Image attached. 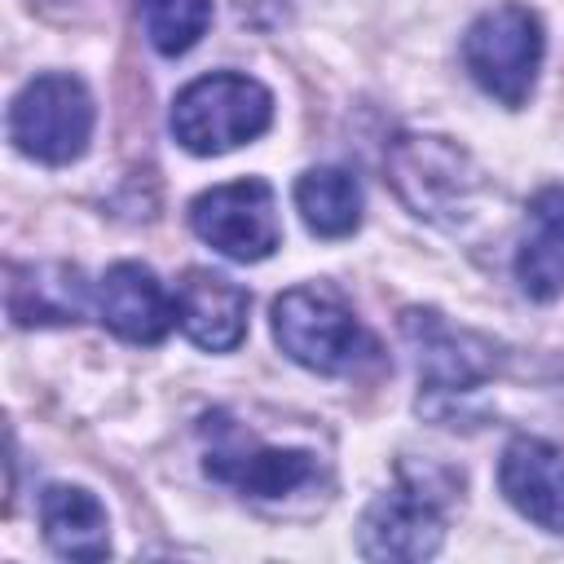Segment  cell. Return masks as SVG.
I'll return each instance as SVG.
<instances>
[{"label": "cell", "instance_id": "obj_1", "mask_svg": "<svg viewBox=\"0 0 564 564\" xmlns=\"http://www.w3.org/2000/svg\"><path fill=\"white\" fill-rule=\"evenodd\" d=\"M203 441V471L207 480L234 489L242 502L308 516L330 502V463L313 445H282L260 436L256 427L238 423L229 410H212L198 419Z\"/></svg>", "mask_w": 564, "mask_h": 564}, {"label": "cell", "instance_id": "obj_2", "mask_svg": "<svg viewBox=\"0 0 564 564\" xmlns=\"http://www.w3.org/2000/svg\"><path fill=\"white\" fill-rule=\"evenodd\" d=\"M388 181L397 198L427 225L441 229H467L480 216L485 194L494 189L480 163L449 137L436 132H401L388 141L383 154Z\"/></svg>", "mask_w": 564, "mask_h": 564}, {"label": "cell", "instance_id": "obj_3", "mask_svg": "<svg viewBox=\"0 0 564 564\" xmlns=\"http://www.w3.org/2000/svg\"><path fill=\"white\" fill-rule=\"evenodd\" d=\"M458 476L436 463H401L397 480L370 498L357 524V551L366 560H432L445 542L449 502L458 494Z\"/></svg>", "mask_w": 564, "mask_h": 564}, {"label": "cell", "instance_id": "obj_4", "mask_svg": "<svg viewBox=\"0 0 564 564\" xmlns=\"http://www.w3.org/2000/svg\"><path fill=\"white\" fill-rule=\"evenodd\" d=\"M273 339L313 375H361L379 366V339L326 282H304L273 300Z\"/></svg>", "mask_w": 564, "mask_h": 564}, {"label": "cell", "instance_id": "obj_5", "mask_svg": "<svg viewBox=\"0 0 564 564\" xmlns=\"http://www.w3.org/2000/svg\"><path fill=\"white\" fill-rule=\"evenodd\" d=\"M273 123V93L242 70H212L189 79L167 115V128L181 150L212 159L238 145H251Z\"/></svg>", "mask_w": 564, "mask_h": 564}, {"label": "cell", "instance_id": "obj_6", "mask_svg": "<svg viewBox=\"0 0 564 564\" xmlns=\"http://www.w3.org/2000/svg\"><path fill=\"white\" fill-rule=\"evenodd\" d=\"M542 57H546V35L538 13L524 4H494L463 35L467 75L485 97H494L507 110H520L533 97Z\"/></svg>", "mask_w": 564, "mask_h": 564}, {"label": "cell", "instance_id": "obj_7", "mask_svg": "<svg viewBox=\"0 0 564 564\" xmlns=\"http://www.w3.org/2000/svg\"><path fill=\"white\" fill-rule=\"evenodd\" d=\"M93 123H97L93 93L84 88L79 75L66 70L26 79L9 101V141L26 159L48 167L75 163L93 141Z\"/></svg>", "mask_w": 564, "mask_h": 564}, {"label": "cell", "instance_id": "obj_8", "mask_svg": "<svg viewBox=\"0 0 564 564\" xmlns=\"http://www.w3.org/2000/svg\"><path fill=\"white\" fill-rule=\"evenodd\" d=\"M189 229L225 260H238V264L269 260L282 242L278 194L264 176L212 185L189 203Z\"/></svg>", "mask_w": 564, "mask_h": 564}, {"label": "cell", "instance_id": "obj_9", "mask_svg": "<svg viewBox=\"0 0 564 564\" xmlns=\"http://www.w3.org/2000/svg\"><path fill=\"white\" fill-rule=\"evenodd\" d=\"M401 339L414 352L419 388H423L427 405L432 401H458V397L476 392L498 370V348L485 335L454 326L436 308H405L401 313Z\"/></svg>", "mask_w": 564, "mask_h": 564}, {"label": "cell", "instance_id": "obj_10", "mask_svg": "<svg viewBox=\"0 0 564 564\" xmlns=\"http://www.w3.org/2000/svg\"><path fill=\"white\" fill-rule=\"evenodd\" d=\"M97 322L123 344H159L176 326V295L141 260H119L97 282Z\"/></svg>", "mask_w": 564, "mask_h": 564}, {"label": "cell", "instance_id": "obj_11", "mask_svg": "<svg viewBox=\"0 0 564 564\" xmlns=\"http://www.w3.org/2000/svg\"><path fill=\"white\" fill-rule=\"evenodd\" d=\"M498 489L529 524L564 533V445L511 436L498 458Z\"/></svg>", "mask_w": 564, "mask_h": 564}, {"label": "cell", "instance_id": "obj_12", "mask_svg": "<svg viewBox=\"0 0 564 564\" xmlns=\"http://www.w3.org/2000/svg\"><path fill=\"white\" fill-rule=\"evenodd\" d=\"M247 308L251 295L216 269H185L176 286V326L203 352H234L247 339Z\"/></svg>", "mask_w": 564, "mask_h": 564}, {"label": "cell", "instance_id": "obj_13", "mask_svg": "<svg viewBox=\"0 0 564 564\" xmlns=\"http://www.w3.org/2000/svg\"><path fill=\"white\" fill-rule=\"evenodd\" d=\"M4 308L13 326H70L88 308H97V291H88L84 273L62 260L9 264Z\"/></svg>", "mask_w": 564, "mask_h": 564}, {"label": "cell", "instance_id": "obj_14", "mask_svg": "<svg viewBox=\"0 0 564 564\" xmlns=\"http://www.w3.org/2000/svg\"><path fill=\"white\" fill-rule=\"evenodd\" d=\"M516 282L529 300L564 295V185H542L529 198L524 234L516 242Z\"/></svg>", "mask_w": 564, "mask_h": 564}, {"label": "cell", "instance_id": "obj_15", "mask_svg": "<svg viewBox=\"0 0 564 564\" xmlns=\"http://www.w3.org/2000/svg\"><path fill=\"white\" fill-rule=\"evenodd\" d=\"M40 529H44L48 551L62 560L110 555V516L101 498L84 485H48L40 494Z\"/></svg>", "mask_w": 564, "mask_h": 564}, {"label": "cell", "instance_id": "obj_16", "mask_svg": "<svg viewBox=\"0 0 564 564\" xmlns=\"http://www.w3.org/2000/svg\"><path fill=\"white\" fill-rule=\"evenodd\" d=\"M291 194H295V212H300L308 234H317V238H348V234H357L366 198H361V185H357L352 172L330 167V163L308 167V172L295 176Z\"/></svg>", "mask_w": 564, "mask_h": 564}, {"label": "cell", "instance_id": "obj_17", "mask_svg": "<svg viewBox=\"0 0 564 564\" xmlns=\"http://www.w3.org/2000/svg\"><path fill=\"white\" fill-rule=\"evenodd\" d=\"M137 18L159 57H181L203 40L212 0H137Z\"/></svg>", "mask_w": 564, "mask_h": 564}]
</instances>
